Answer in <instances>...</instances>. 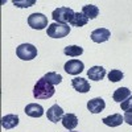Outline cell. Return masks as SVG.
Returning <instances> with one entry per match:
<instances>
[{
	"mask_svg": "<svg viewBox=\"0 0 132 132\" xmlns=\"http://www.w3.org/2000/svg\"><path fill=\"white\" fill-rule=\"evenodd\" d=\"M28 24H29L30 28L38 29V30L49 27L48 25V17L45 15H42V13H32L28 17Z\"/></svg>",
	"mask_w": 132,
	"mask_h": 132,
	"instance_id": "5b68a950",
	"label": "cell"
},
{
	"mask_svg": "<svg viewBox=\"0 0 132 132\" xmlns=\"http://www.w3.org/2000/svg\"><path fill=\"white\" fill-rule=\"evenodd\" d=\"M110 37H111V32L106 28H98V29L91 32V40L96 44L106 42Z\"/></svg>",
	"mask_w": 132,
	"mask_h": 132,
	"instance_id": "52a82bcc",
	"label": "cell"
},
{
	"mask_svg": "<svg viewBox=\"0 0 132 132\" xmlns=\"http://www.w3.org/2000/svg\"><path fill=\"white\" fill-rule=\"evenodd\" d=\"M120 107H122V110L126 112H132V95L128 96L124 102H122Z\"/></svg>",
	"mask_w": 132,
	"mask_h": 132,
	"instance_id": "603a6c76",
	"label": "cell"
},
{
	"mask_svg": "<svg viewBox=\"0 0 132 132\" xmlns=\"http://www.w3.org/2000/svg\"><path fill=\"white\" fill-rule=\"evenodd\" d=\"M19 124V116L17 115H5L2 118V126L4 129H11V128H15Z\"/></svg>",
	"mask_w": 132,
	"mask_h": 132,
	"instance_id": "9a60e30c",
	"label": "cell"
},
{
	"mask_svg": "<svg viewBox=\"0 0 132 132\" xmlns=\"http://www.w3.org/2000/svg\"><path fill=\"white\" fill-rule=\"evenodd\" d=\"M87 23H89V19H87L82 12H81V13H79V12L74 13V17H73V20L70 21V24H71L73 27H77V28L85 27Z\"/></svg>",
	"mask_w": 132,
	"mask_h": 132,
	"instance_id": "ac0fdd59",
	"label": "cell"
},
{
	"mask_svg": "<svg viewBox=\"0 0 132 132\" xmlns=\"http://www.w3.org/2000/svg\"><path fill=\"white\" fill-rule=\"evenodd\" d=\"M123 120H124V118L120 115V114H114V115H110V116H107V118H103L102 122H103L106 126L114 128V127H118V126H122Z\"/></svg>",
	"mask_w": 132,
	"mask_h": 132,
	"instance_id": "4fadbf2b",
	"label": "cell"
},
{
	"mask_svg": "<svg viewBox=\"0 0 132 132\" xmlns=\"http://www.w3.org/2000/svg\"><path fill=\"white\" fill-rule=\"evenodd\" d=\"M106 107V103L102 98H94L91 101H89L87 103V110L91 112V114H99L102 112Z\"/></svg>",
	"mask_w": 132,
	"mask_h": 132,
	"instance_id": "30bf717a",
	"label": "cell"
},
{
	"mask_svg": "<svg viewBox=\"0 0 132 132\" xmlns=\"http://www.w3.org/2000/svg\"><path fill=\"white\" fill-rule=\"evenodd\" d=\"M128 96H131V91L127 89V87H119V89H116L114 91V95H112L114 101L118 102V103L124 102Z\"/></svg>",
	"mask_w": 132,
	"mask_h": 132,
	"instance_id": "2e32d148",
	"label": "cell"
},
{
	"mask_svg": "<svg viewBox=\"0 0 132 132\" xmlns=\"http://www.w3.org/2000/svg\"><path fill=\"white\" fill-rule=\"evenodd\" d=\"M61 122H62V126L66 129L71 131V129H74L77 126H78V118H77L74 114H66V115H63Z\"/></svg>",
	"mask_w": 132,
	"mask_h": 132,
	"instance_id": "5bb4252c",
	"label": "cell"
},
{
	"mask_svg": "<svg viewBox=\"0 0 132 132\" xmlns=\"http://www.w3.org/2000/svg\"><path fill=\"white\" fill-rule=\"evenodd\" d=\"M52 17L56 23H60V24H68L73 20L74 17V12L71 8H68V7H60L57 9L53 11L52 13Z\"/></svg>",
	"mask_w": 132,
	"mask_h": 132,
	"instance_id": "7a4b0ae2",
	"label": "cell"
},
{
	"mask_svg": "<svg viewBox=\"0 0 132 132\" xmlns=\"http://www.w3.org/2000/svg\"><path fill=\"white\" fill-rule=\"evenodd\" d=\"M13 4L20 8H28L33 4H36V0H13Z\"/></svg>",
	"mask_w": 132,
	"mask_h": 132,
	"instance_id": "7402d4cb",
	"label": "cell"
},
{
	"mask_svg": "<svg viewBox=\"0 0 132 132\" xmlns=\"http://www.w3.org/2000/svg\"><path fill=\"white\" fill-rule=\"evenodd\" d=\"M106 75V69L103 66H93L90 70L87 71V77L91 81H102Z\"/></svg>",
	"mask_w": 132,
	"mask_h": 132,
	"instance_id": "8fae6325",
	"label": "cell"
},
{
	"mask_svg": "<svg viewBox=\"0 0 132 132\" xmlns=\"http://www.w3.org/2000/svg\"><path fill=\"white\" fill-rule=\"evenodd\" d=\"M82 13L87 17V19H95L98 15H99V8L96 5H93V4H87V5H83L82 8Z\"/></svg>",
	"mask_w": 132,
	"mask_h": 132,
	"instance_id": "e0dca14e",
	"label": "cell"
},
{
	"mask_svg": "<svg viewBox=\"0 0 132 132\" xmlns=\"http://www.w3.org/2000/svg\"><path fill=\"white\" fill-rule=\"evenodd\" d=\"M71 132H77V131H71Z\"/></svg>",
	"mask_w": 132,
	"mask_h": 132,
	"instance_id": "d4e9b609",
	"label": "cell"
},
{
	"mask_svg": "<svg viewBox=\"0 0 132 132\" xmlns=\"http://www.w3.org/2000/svg\"><path fill=\"white\" fill-rule=\"evenodd\" d=\"M48 36L52 38H63L70 33V27L68 24H60V23H52L48 27Z\"/></svg>",
	"mask_w": 132,
	"mask_h": 132,
	"instance_id": "3957f363",
	"label": "cell"
},
{
	"mask_svg": "<svg viewBox=\"0 0 132 132\" xmlns=\"http://www.w3.org/2000/svg\"><path fill=\"white\" fill-rule=\"evenodd\" d=\"M44 79H46L49 83H52L53 86L54 85H58V83H61L62 82V77L60 75V74H57V73H54V71H50V73H46L45 75L42 77Z\"/></svg>",
	"mask_w": 132,
	"mask_h": 132,
	"instance_id": "ffe728a7",
	"label": "cell"
},
{
	"mask_svg": "<svg viewBox=\"0 0 132 132\" xmlns=\"http://www.w3.org/2000/svg\"><path fill=\"white\" fill-rule=\"evenodd\" d=\"M123 118H124V122L126 123H128L129 126H132V112H126Z\"/></svg>",
	"mask_w": 132,
	"mask_h": 132,
	"instance_id": "cb8c5ba5",
	"label": "cell"
},
{
	"mask_svg": "<svg viewBox=\"0 0 132 132\" xmlns=\"http://www.w3.org/2000/svg\"><path fill=\"white\" fill-rule=\"evenodd\" d=\"M46 116H48V119L50 120V122L58 123L60 120H62V118H63V110H62L58 104H53V106L48 110Z\"/></svg>",
	"mask_w": 132,
	"mask_h": 132,
	"instance_id": "9c48e42d",
	"label": "cell"
},
{
	"mask_svg": "<svg viewBox=\"0 0 132 132\" xmlns=\"http://www.w3.org/2000/svg\"><path fill=\"white\" fill-rule=\"evenodd\" d=\"M25 114L30 118H41L44 115V108L42 106L37 104V103H30L25 107Z\"/></svg>",
	"mask_w": 132,
	"mask_h": 132,
	"instance_id": "7c38bea8",
	"label": "cell"
},
{
	"mask_svg": "<svg viewBox=\"0 0 132 132\" xmlns=\"http://www.w3.org/2000/svg\"><path fill=\"white\" fill-rule=\"evenodd\" d=\"M123 77H124V74L118 69H114L108 73V79L111 82H119L120 79H123Z\"/></svg>",
	"mask_w": 132,
	"mask_h": 132,
	"instance_id": "44dd1931",
	"label": "cell"
},
{
	"mask_svg": "<svg viewBox=\"0 0 132 132\" xmlns=\"http://www.w3.org/2000/svg\"><path fill=\"white\" fill-rule=\"evenodd\" d=\"M63 69H65L66 73L70 74V75H77V74H79V73L83 71L85 65L79 60H70V61H68L65 63Z\"/></svg>",
	"mask_w": 132,
	"mask_h": 132,
	"instance_id": "8992f818",
	"label": "cell"
},
{
	"mask_svg": "<svg viewBox=\"0 0 132 132\" xmlns=\"http://www.w3.org/2000/svg\"><path fill=\"white\" fill-rule=\"evenodd\" d=\"M63 53L69 57H78L83 53V49L78 45H69V46H66L63 49Z\"/></svg>",
	"mask_w": 132,
	"mask_h": 132,
	"instance_id": "d6986e66",
	"label": "cell"
},
{
	"mask_svg": "<svg viewBox=\"0 0 132 132\" xmlns=\"http://www.w3.org/2000/svg\"><path fill=\"white\" fill-rule=\"evenodd\" d=\"M71 86H73V89L75 91H78V93H89L91 90V87H90V83L87 82L85 78H81V77H75L74 79H71Z\"/></svg>",
	"mask_w": 132,
	"mask_h": 132,
	"instance_id": "ba28073f",
	"label": "cell"
},
{
	"mask_svg": "<svg viewBox=\"0 0 132 132\" xmlns=\"http://www.w3.org/2000/svg\"><path fill=\"white\" fill-rule=\"evenodd\" d=\"M54 86L49 83L46 79H38L37 83L33 87V96L36 99H49L54 95Z\"/></svg>",
	"mask_w": 132,
	"mask_h": 132,
	"instance_id": "6da1fadb",
	"label": "cell"
},
{
	"mask_svg": "<svg viewBox=\"0 0 132 132\" xmlns=\"http://www.w3.org/2000/svg\"><path fill=\"white\" fill-rule=\"evenodd\" d=\"M16 54L20 60L30 61L37 57V48L32 44H21L16 48Z\"/></svg>",
	"mask_w": 132,
	"mask_h": 132,
	"instance_id": "277c9868",
	"label": "cell"
}]
</instances>
